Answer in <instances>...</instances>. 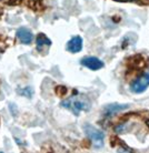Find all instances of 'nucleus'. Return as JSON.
<instances>
[{"label": "nucleus", "instance_id": "f257e3e1", "mask_svg": "<svg viewBox=\"0 0 149 153\" xmlns=\"http://www.w3.org/2000/svg\"><path fill=\"white\" fill-rule=\"evenodd\" d=\"M61 107L70 110L75 115H79L81 111H88L90 109V102L86 97L79 94V96H73L71 98L62 101Z\"/></svg>", "mask_w": 149, "mask_h": 153}, {"label": "nucleus", "instance_id": "f03ea898", "mask_svg": "<svg viewBox=\"0 0 149 153\" xmlns=\"http://www.w3.org/2000/svg\"><path fill=\"white\" fill-rule=\"evenodd\" d=\"M85 132L87 134L90 140H91L92 144L95 148H101L103 146V139H105V134L103 131L97 129L95 126H90V124H86L85 126Z\"/></svg>", "mask_w": 149, "mask_h": 153}, {"label": "nucleus", "instance_id": "7ed1b4c3", "mask_svg": "<svg viewBox=\"0 0 149 153\" xmlns=\"http://www.w3.org/2000/svg\"><path fill=\"white\" fill-rule=\"evenodd\" d=\"M148 87H149V72H145L131 82V84H130V91L133 92V93H142Z\"/></svg>", "mask_w": 149, "mask_h": 153}, {"label": "nucleus", "instance_id": "20e7f679", "mask_svg": "<svg viewBox=\"0 0 149 153\" xmlns=\"http://www.w3.org/2000/svg\"><path fill=\"white\" fill-rule=\"evenodd\" d=\"M80 63L84 67H87L90 70H99L101 68H103V62L96 57H86L84 59H81Z\"/></svg>", "mask_w": 149, "mask_h": 153}, {"label": "nucleus", "instance_id": "39448f33", "mask_svg": "<svg viewBox=\"0 0 149 153\" xmlns=\"http://www.w3.org/2000/svg\"><path fill=\"white\" fill-rule=\"evenodd\" d=\"M82 49V39L79 36L71 38L67 43V50L71 53H77Z\"/></svg>", "mask_w": 149, "mask_h": 153}, {"label": "nucleus", "instance_id": "423d86ee", "mask_svg": "<svg viewBox=\"0 0 149 153\" xmlns=\"http://www.w3.org/2000/svg\"><path fill=\"white\" fill-rule=\"evenodd\" d=\"M17 37L25 45H29L32 41V39H34L32 32L28 28H25V27H21L17 30Z\"/></svg>", "mask_w": 149, "mask_h": 153}, {"label": "nucleus", "instance_id": "0eeeda50", "mask_svg": "<svg viewBox=\"0 0 149 153\" xmlns=\"http://www.w3.org/2000/svg\"><path fill=\"white\" fill-rule=\"evenodd\" d=\"M127 108H129L128 104H109V105L105 108V115L106 117H111L115 113L122 111V110H125Z\"/></svg>", "mask_w": 149, "mask_h": 153}, {"label": "nucleus", "instance_id": "6e6552de", "mask_svg": "<svg viewBox=\"0 0 149 153\" xmlns=\"http://www.w3.org/2000/svg\"><path fill=\"white\" fill-rule=\"evenodd\" d=\"M36 43H37L38 50H41L42 47L50 46V45H51V41H50V39L47 38L43 33H39V35L37 36V39H36Z\"/></svg>", "mask_w": 149, "mask_h": 153}, {"label": "nucleus", "instance_id": "1a4fd4ad", "mask_svg": "<svg viewBox=\"0 0 149 153\" xmlns=\"http://www.w3.org/2000/svg\"><path fill=\"white\" fill-rule=\"evenodd\" d=\"M122 1H134V0H122Z\"/></svg>", "mask_w": 149, "mask_h": 153}]
</instances>
